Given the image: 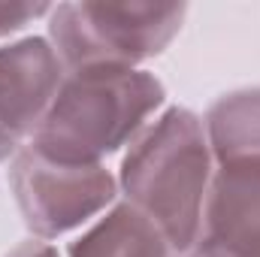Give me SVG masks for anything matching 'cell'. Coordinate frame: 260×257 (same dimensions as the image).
<instances>
[{
    "mask_svg": "<svg viewBox=\"0 0 260 257\" xmlns=\"http://www.w3.org/2000/svg\"><path fill=\"white\" fill-rule=\"evenodd\" d=\"M212 176L203 118L185 106H167L130 142L115 173L118 197L160 227L176 254L194 251Z\"/></svg>",
    "mask_w": 260,
    "mask_h": 257,
    "instance_id": "6da1fadb",
    "label": "cell"
},
{
    "mask_svg": "<svg viewBox=\"0 0 260 257\" xmlns=\"http://www.w3.org/2000/svg\"><path fill=\"white\" fill-rule=\"evenodd\" d=\"M164 109L167 88L145 67L64 73L30 148L64 164H106Z\"/></svg>",
    "mask_w": 260,
    "mask_h": 257,
    "instance_id": "7a4b0ae2",
    "label": "cell"
},
{
    "mask_svg": "<svg viewBox=\"0 0 260 257\" xmlns=\"http://www.w3.org/2000/svg\"><path fill=\"white\" fill-rule=\"evenodd\" d=\"M185 15V3H58L46 37L67 73L142 70L179 37Z\"/></svg>",
    "mask_w": 260,
    "mask_h": 257,
    "instance_id": "3957f363",
    "label": "cell"
},
{
    "mask_svg": "<svg viewBox=\"0 0 260 257\" xmlns=\"http://www.w3.org/2000/svg\"><path fill=\"white\" fill-rule=\"evenodd\" d=\"M9 191L30 236L46 242L76 236L121 200L106 164H64L30 145L9 160Z\"/></svg>",
    "mask_w": 260,
    "mask_h": 257,
    "instance_id": "277c9868",
    "label": "cell"
},
{
    "mask_svg": "<svg viewBox=\"0 0 260 257\" xmlns=\"http://www.w3.org/2000/svg\"><path fill=\"white\" fill-rule=\"evenodd\" d=\"M64 73L49 37H18L0 46V164L30 145Z\"/></svg>",
    "mask_w": 260,
    "mask_h": 257,
    "instance_id": "5b68a950",
    "label": "cell"
},
{
    "mask_svg": "<svg viewBox=\"0 0 260 257\" xmlns=\"http://www.w3.org/2000/svg\"><path fill=\"white\" fill-rule=\"evenodd\" d=\"M194 251L218 257L260 254V160L215 167Z\"/></svg>",
    "mask_w": 260,
    "mask_h": 257,
    "instance_id": "8992f818",
    "label": "cell"
},
{
    "mask_svg": "<svg viewBox=\"0 0 260 257\" xmlns=\"http://www.w3.org/2000/svg\"><path fill=\"white\" fill-rule=\"evenodd\" d=\"M67 257H176V248L151 218L118 200L70 239Z\"/></svg>",
    "mask_w": 260,
    "mask_h": 257,
    "instance_id": "52a82bcc",
    "label": "cell"
},
{
    "mask_svg": "<svg viewBox=\"0 0 260 257\" xmlns=\"http://www.w3.org/2000/svg\"><path fill=\"white\" fill-rule=\"evenodd\" d=\"M206 139L218 164L260 160V85L221 94L203 115Z\"/></svg>",
    "mask_w": 260,
    "mask_h": 257,
    "instance_id": "ba28073f",
    "label": "cell"
},
{
    "mask_svg": "<svg viewBox=\"0 0 260 257\" xmlns=\"http://www.w3.org/2000/svg\"><path fill=\"white\" fill-rule=\"evenodd\" d=\"M52 12V3H6L0 0V46L9 43V40H18L34 21L46 18Z\"/></svg>",
    "mask_w": 260,
    "mask_h": 257,
    "instance_id": "9c48e42d",
    "label": "cell"
},
{
    "mask_svg": "<svg viewBox=\"0 0 260 257\" xmlns=\"http://www.w3.org/2000/svg\"><path fill=\"white\" fill-rule=\"evenodd\" d=\"M3 257H64L58 251V245L55 242H46V239H24V242H18L15 248H9Z\"/></svg>",
    "mask_w": 260,
    "mask_h": 257,
    "instance_id": "30bf717a",
    "label": "cell"
},
{
    "mask_svg": "<svg viewBox=\"0 0 260 257\" xmlns=\"http://www.w3.org/2000/svg\"><path fill=\"white\" fill-rule=\"evenodd\" d=\"M194 254H197V257H218V254H200V251H194ZM257 257H260V254H257Z\"/></svg>",
    "mask_w": 260,
    "mask_h": 257,
    "instance_id": "8fae6325",
    "label": "cell"
},
{
    "mask_svg": "<svg viewBox=\"0 0 260 257\" xmlns=\"http://www.w3.org/2000/svg\"><path fill=\"white\" fill-rule=\"evenodd\" d=\"M176 257H197L194 251H188V254H176Z\"/></svg>",
    "mask_w": 260,
    "mask_h": 257,
    "instance_id": "7c38bea8",
    "label": "cell"
}]
</instances>
